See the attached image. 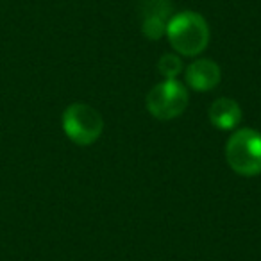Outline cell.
<instances>
[{"label":"cell","instance_id":"3","mask_svg":"<svg viewBox=\"0 0 261 261\" xmlns=\"http://www.w3.org/2000/svg\"><path fill=\"white\" fill-rule=\"evenodd\" d=\"M63 130L75 145L88 147L102 136L104 118L95 108L84 102L70 104L63 113Z\"/></svg>","mask_w":261,"mask_h":261},{"label":"cell","instance_id":"6","mask_svg":"<svg viewBox=\"0 0 261 261\" xmlns=\"http://www.w3.org/2000/svg\"><path fill=\"white\" fill-rule=\"evenodd\" d=\"M207 116L213 127L220 130H232L242 122V108L234 98L220 97L210 106Z\"/></svg>","mask_w":261,"mask_h":261},{"label":"cell","instance_id":"5","mask_svg":"<svg viewBox=\"0 0 261 261\" xmlns=\"http://www.w3.org/2000/svg\"><path fill=\"white\" fill-rule=\"evenodd\" d=\"M186 84L193 91H211L217 88V84L222 79V70L213 59L200 58L188 65L185 73Z\"/></svg>","mask_w":261,"mask_h":261},{"label":"cell","instance_id":"7","mask_svg":"<svg viewBox=\"0 0 261 261\" xmlns=\"http://www.w3.org/2000/svg\"><path fill=\"white\" fill-rule=\"evenodd\" d=\"M140 13H142V20L158 18L168 22L172 15V4L170 0H142Z\"/></svg>","mask_w":261,"mask_h":261},{"label":"cell","instance_id":"4","mask_svg":"<svg viewBox=\"0 0 261 261\" xmlns=\"http://www.w3.org/2000/svg\"><path fill=\"white\" fill-rule=\"evenodd\" d=\"M188 108V90L177 79L158 83L147 95V109L156 120H174Z\"/></svg>","mask_w":261,"mask_h":261},{"label":"cell","instance_id":"8","mask_svg":"<svg viewBox=\"0 0 261 261\" xmlns=\"http://www.w3.org/2000/svg\"><path fill=\"white\" fill-rule=\"evenodd\" d=\"M158 70L165 79H175L182 72V61L175 54H165L158 61Z\"/></svg>","mask_w":261,"mask_h":261},{"label":"cell","instance_id":"1","mask_svg":"<svg viewBox=\"0 0 261 261\" xmlns=\"http://www.w3.org/2000/svg\"><path fill=\"white\" fill-rule=\"evenodd\" d=\"M167 38L179 56L193 58L206 50L210 43V25L197 11H181L167 23Z\"/></svg>","mask_w":261,"mask_h":261},{"label":"cell","instance_id":"2","mask_svg":"<svg viewBox=\"0 0 261 261\" xmlns=\"http://www.w3.org/2000/svg\"><path fill=\"white\" fill-rule=\"evenodd\" d=\"M225 160L231 170L242 177L261 174V133L256 129H238L225 143Z\"/></svg>","mask_w":261,"mask_h":261}]
</instances>
